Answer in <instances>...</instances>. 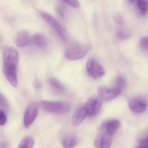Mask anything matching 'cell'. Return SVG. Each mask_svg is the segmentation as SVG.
Here are the masks:
<instances>
[{"label": "cell", "instance_id": "cell-1", "mask_svg": "<svg viewBox=\"0 0 148 148\" xmlns=\"http://www.w3.org/2000/svg\"><path fill=\"white\" fill-rule=\"evenodd\" d=\"M19 60L18 51L12 47H6L3 52V71L5 75L17 73Z\"/></svg>", "mask_w": 148, "mask_h": 148}, {"label": "cell", "instance_id": "cell-2", "mask_svg": "<svg viewBox=\"0 0 148 148\" xmlns=\"http://www.w3.org/2000/svg\"><path fill=\"white\" fill-rule=\"evenodd\" d=\"M40 105L44 110L57 114H64L68 112L71 110L70 103L65 101H51L42 100Z\"/></svg>", "mask_w": 148, "mask_h": 148}, {"label": "cell", "instance_id": "cell-3", "mask_svg": "<svg viewBox=\"0 0 148 148\" xmlns=\"http://www.w3.org/2000/svg\"><path fill=\"white\" fill-rule=\"evenodd\" d=\"M90 46L86 45H74L68 47L65 52L66 58L71 60H75L84 58L90 51Z\"/></svg>", "mask_w": 148, "mask_h": 148}, {"label": "cell", "instance_id": "cell-4", "mask_svg": "<svg viewBox=\"0 0 148 148\" xmlns=\"http://www.w3.org/2000/svg\"><path fill=\"white\" fill-rule=\"evenodd\" d=\"M40 14L46 21L56 31L60 38L64 41H67V36L66 32L61 24L49 14L41 12Z\"/></svg>", "mask_w": 148, "mask_h": 148}, {"label": "cell", "instance_id": "cell-5", "mask_svg": "<svg viewBox=\"0 0 148 148\" xmlns=\"http://www.w3.org/2000/svg\"><path fill=\"white\" fill-rule=\"evenodd\" d=\"M86 70L88 74L92 78H100L105 74V70L103 66L95 59L90 58L86 65Z\"/></svg>", "mask_w": 148, "mask_h": 148}, {"label": "cell", "instance_id": "cell-6", "mask_svg": "<svg viewBox=\"0 0 148 148\" xmlns=\"http://www.w3.org/2000/svg\"><path fill=\"white\" fill-rule=\"evenodd\" d=\"M102 105V100L98 96H93L88 99L84 105L87 116L93 117L99 112Z\"/></svg>", "mask_w": 148, "mask_h": 148}, {"label": "cell", "instance_id": "cell-7", "mask_svg": "<svg viewBox=\"0 0 148 148\" xmlns=\"http://www.w3.org/2000/svg\"><path fill=\"white\" fill-rule=\"evenodd\" d=\"M122 90L116 86L108 87L100 86L98 89V97L101 100L110 101L115 99L121 94Z\"/></svg>", "mask_w": 148, "mask_h": 148}, {"label": "cell", "instance_id": "cell-8", "mask_svg": "<svg viewBox=\"0 0 148 148\" xmlns=\"http://www.w3.org/2000/svg\"><path fill=\"white\" fill-rule=\"evenodd\" d=\"M39 111L38 105L33 102L27 107L24 117V123L25 127L28 128L34 122Z\"/></svg>", "mask_w": 148, "mask_h": 148}, {"label": "cell", "instance_id": "cell-9", "mask_svg": "<svg viewBox=\"0 0 148 148\" xmlns=\"http://www.w3.org/2000/svg\"><path fill=\"white\" fill-rule=\"evenodd\" d=\"M130 109L136 113L144 112L147 108V103L144 99L141 97H133L128 102Z\"/></svg>", "mask_w": 148, "mask_h": 148}, {"label": "cell", "instance_id": "cell-10", "mask_svg": "<svg viewBox=\"0 0 148 148\" xmlns=\"http://www.w3.org/2000/svg\"><path fill=\"white\" fill-rule=\"evenodd\" d=\"M120 125V122L118 119H111L104 123L101 125L100 130L112 136L116 132Z\"/></svg>", "mask_w": 148, "mask_h": 148}, {"label": "cell", "instance_id": "cell-11", "mask_svg": "<svg viewBox=\"0 0 148 148\" xmlns=\"http://www.w3.org/2000/svg\"><path fill=\"white\" fill-rule=\"evenodd\" d=\"M102 131L96 138L94 144L97 148H110L112 145V138Z\"/></svg>", "mask_w": 148, "mask_h": 148}, {"label": "cell", "instance_id": "cell-12", "mask_svg": "<svg viewBox=\"0 0 148 148\" xmlns=\"http://www.w3.org/2000/svg\"><path fill=\"white\" fill-rule=\"evenodd\" d=\"M87 116L84 105L80 106L76 109L72 117V124L74 126L79 125Z\"/></svg>", "mask_w": 148, "mask_h": 148}, {"label": "cell", "instance_id": "cell-13", "mask_svg": "<svg viewBox=\"0 0 148 148\" xmlns=\"http://www.w3.org/2000/svg\"><path fill=\"white\" fill-rule=\"evenodd\" d=\"M31 41L30 34L27 31H24L19 33L15 39V43L18 47H24L28 45Z\"/></svg>", "mask_w": 148, "mask_h": 148}, {"label": "cell", "instance_id": "cell-14", "mask_svg": "<svg viewBox=\"0 0 148 148\" xmlns=\"http://www.w3.org/2000/svg\"><path fill=\"white\" fill-rule=\"evenodd\" d=\"M31 41L35 45L40 48H45L47 45V40L44 34L40 33L35 34L31 38Z\"/></svg>", "mask_w": 148, "mask_h": 148}, {"label": "cell", "instance_id": "cell-15", "mask_svg": "<svg viewBox=\"0 0 148 148\" xmlns=\"http://www.w3.org/2000/svg\"><path fill=\"white\" fill-rule=\"evenodd\" d=\"M61 143L63 148H72L77 145L78 139L75 136H67L62 138Z\"/></svg>", "mask_w": 148, "mask_h": 148}, {"label": "cell", "instance_id": "cell-16", "mask_svg": "<svg viewBox=\"0 0 148 148\" xmlns=\"http://www.w3.org/2000/svg\"><path fill=\"white\" fill-rule=\"evenodd\" d=\"M48 83L53 90L59 94H62L64 91V88L60 81L54 77H51L48 79Z\"/></svg>", "mask_w": 148, "mask_h": 148}, {"label": "cell", "instance_id": "cell-17", "mask_svg": "<svg viewBox=\"0 0 148 148\" xmlns=\"http://www.w3.org/2000/svg\"><path fill=\"white\" fill-rule=\"evenodd\" d=\"M34 143V139L32 137H26L21 140L18 148H33Z\"/></svg>", "mask_w": 148, "mask_h": 148}, {"label": "cell", "instance_id": "cell-18", "mask_svg": "<svg viewBox=\"0 0 148 148\" xmlns=\"http://www.w3.org/2000/svg\"><path fill=\"white\" fill-rule=\"evenodd\" d=\"M136 5L140 14L143 15H146L148 11L147 1L138 0L136 1Z\"/></svg>", "mask_w": 148, "mask_h": 148}, {"label": "cell", "instance_id": "cell-19", "mask_svg": "<svg viewBox=\"0 0 148 148\" xmlns=\"http://www.w3.org/2000/svg\"><path fill=\"white\" fill-rule=\"evenodd\" d=\"M131 36V34L127 30L121 29L116 33V38L119 40H125L129 38Z\"/></svg>", "mask_w": 148, "mask_h": 148}, {"label": "cell", "instance_id": "cell-20", "mask_svg": "<svg viewBox=\"0 0 148 148\" xmlns=\"http://www.w3.org/2000/svg\"><path fill=\"white\" fill-rule=\"evenodd\" d=\"M126 85V81L123 77L121 76L117 77L115 81V86L121 90L124 88Z\"/></svg>", "mask_w": 148, "mask_h": 148}, {"label": "cell", "instance_id": "cell-21", "mask_svg": "<svg viewBox=\"0 0 148 148\" xmlns=\"http://www.w3.org/2000/svg\"><path fill=\"white\" fill-rule=\"evenodd\" d=\"M0 107L5 110H8L9 105L6 98L0 93Z\"/></svg>", "mask_w": 148, "mask_h": 148}, {"label": "cell", "instance_id": "cell-22", "mask_svg": "<svg viewBox=\"0 0 148 148\" xmlns=\"http://www.w3.org/2000/svg\"><path fill=\"white\" fill-rule=\"evenodd\" d=\"M148 40L147 36H144L140 38L139 44L141 48L145 50H148Z\"/></svg>", "mask_w": 148, "mask_h": 148}, {"label": "cell", "instance_id": "cell-23", "mask_svg": "<svg viewBox=\"0 0 148 148\" xmlns=\"http://www.w3.org/2000/svg\"><path fill=\"white\" fill-rule=\"evenodd\" d=\"M113 19L116 24L119 25H123L124 23V21L121 14H116L113 16Z\"/></svg>", "mask_w": 148, "mask_h": 148}, {"label": "cell", "instance_id": "cell-24", "mask_svg": "<svg viewBox=\"0 0 148 148\" xmlns=\"http://www.w3.org/2000/svg\"><path fill=\"white\" fill-rule=\"evenodd\" d=\"M64 3H66L68 5H70L71 6L73 7L74 8H78L80 6V4L79 2L76 0H67L63 1Z\"/></svg>", "mask_w": 148, "mask_h": 148}, {"label": "cell", "instance_id": "cell-25", "mask_svg": "<svg viewBox=\"0 0 148 148\" xmlns=\"http://www.w3.org/2000/svg\"><path fill=\"white\" fill-rule=\"evenodd\" d=\"M135 148H148V138H143L139 142V145L138 146Z\"/></svg>", "mask_w": 148, "mask_h": 148}, {"label": "cell", "instance_id": "cell-26", "mask_svg": "<svg viewBox=\"0 0 148 148\" xmlns=\"http://www.w3.org/2000/svg\"><path fill=\"white\" fill-rule=\"evenodd\" d=\"M7 116L4 112L0 110V125H3L7 122Z\"/></svg>", "mask_w": 148, "mask_h": 148}, {"label": "cell", "instance_id": "cell-27", "mask_svg": "<svg viewBox=\"0 0 148 148\" xmlns=\"http://www.w3.org/2000/svg\"><path fill=\"white\" fill-rule=\"evenodd\" d=\"M57 11L58 13L61 17H63L64 12V6L62 4H59L57 7Z\"/></svg>", "mask_w": 148, "mask_h": 148}, {"label": "cell", "instance_id": "cell-28", "mask_svg": "<svg viewBox=\"0 0 148 148\" xmlns=\"http://www.w3.org/2000/svg\"><path fill=\"white\" fill-rule=\"evenodd\" d=\"M42 83L38 79H36L34 82V86L36 89H39L42 87Z\"/></svg>", "mask_w": 148, "mask_h": 148}, {"label": "cell", "instance_id": "cell-29", "mask_svg": "<svg viewBox=\"0 0 148 148\" xmlns=\"http://www.w3.org/2000/svg\"><path fill=\"white\" fill-rule=\"evenodd\" d=\"M7 146L8 143L6 141H2L0 143V148H6Z\"/></svg>", "mask_w": 148, "mask_h": 148}]
</instances>
